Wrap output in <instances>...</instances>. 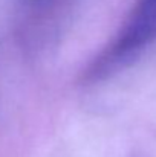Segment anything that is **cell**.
<instances>
[{"mask_svg": "<svg viewBox=\"0 0 156 157\" xmlns=\"http://www.w3.org/2000/svg\"><path fill=\"white\" fill-rule=\"evenodd\" d=\"M156 41V0H138L110 49L103 55L98 67L106 69L126 59Z\"/></svg>", "mask_w": 156, "mask_h": 157, "instance_id": "cell-1", "label": "cell"}]
</instances>
